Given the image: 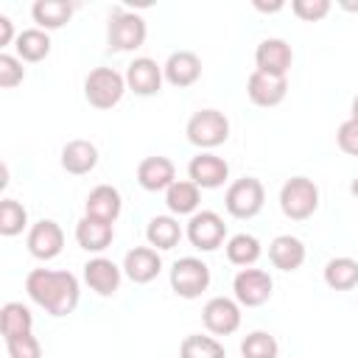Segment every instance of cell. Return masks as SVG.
Instances as JSON below:
<instances>
[{"label": "cell", "mask_w": 358, "mask_h": 358, "mask_svg": "<svg viewBox=\"0 0 358 358\" xmlns=\"http://www.w3.org/2000/svg\"><path fill=\"white\" fill-rule=\"evenodd\" d=\"M162 78H165L162 67H159L154 59H148V56H137V59L126 67V87H129L134 95H140V98L157 95L159 87H162Z\"/></svg>", "instance_id": "obj_15"}, {"label": "cell", "mask_w": 358, "mask_h": 358, "mask_svg": "<svg viewBox=\"0 0 358 358\" xmlns=\"http://www.w3.org/2000/svg\"><path fill=\"white\" fill-rule=\"evenodd\" d=\"M199 201H201V187L193 185L190 179H176L168 190H165V204L173 215H193L199 213Z\"/></svg>", "instance_id": "obj_24"}, {"label": "cell", "mask_w": 358, "mask_h": 358, "mask_svg": "<svg viewBox=\"0 0 358 358\" xmlns=\"http://www.w3.org/2000/svg\"><path fill=\"white\" fill-rule=\"evenodd\" d=\"M28 227V210L17 199H3L0 201V235L14 238Z\"/></svg>", "instance_id": "obj_32"}, {"label": "cell", "mask_w": 358, "mask_h": 358, "mask_svg": "<svg viewBox=\"0 0 358 358\" xmlns=\"http://www.w3.org/2000/svg\"><path fill=\"white\" fill-rule=\"evenodd\" d=\"M14 39H17V34H14V22H11L6 14H0V48L11 45Z\"/></svg>", "instance_id": "obj_38"}, {"label": "cell", "mask_w": 358, "mask_h": 358, "mask_svg": "<svg viewBox=\"0 0 358 358\" xmlns=\"http://www.w3.org/2000/svg\"><path fill=\"white\" fill-rule=\"evenodd\" d=\"M291 11L305 22H319L330 14V0H294Z\"/></svg>", "instance_id": "obj_36"}, {"label": "cell", "mask_w": 358, "mask_h": 358, "mask_svg": "<svg viewBox=\"0 0 358 358\" xmlns=\"http://www.w3.org/2000/svg\"><path fill=\"white\" fill-rule=\"evenodd\" d=\"M25 291L28 296L45 308L50 316H67L78 308V280L70 271H56V268H34L25 277Z\"/></svg>", "instance_id": "obj_1"}, {"label": "cell", "mask_w": 358, "mask_h": 358, "mask_svg": "<svg viewBox=\"0 0 358 358\" xmlns=\"http://www.w3.org/2000/svg\"><path fill=\"white\" fill-rule=\"evenodd\" d=\"M6 352L8 358H42V344L34 333H28L17 338H6Z\"/></svg>", "instance_id": "obj_35"}, {"label": "cell", "mask_w": 358, "mask_h": 358, "mask_svg": "<svg viewBox=\"0 0 358 358\" xmlns=\"http://www.w3.org/2000/svg\"><path fill=\"white\" fill-rule=\"evenodd\" d=\"M336 143H338V148H341L344 154L358 157V120L347 117V120L338 126V131H336Z\"/></svg>", "instance_id": "obj_37"}, {"label": "cell", "mask_w": 358, "mask_h": 358, "mask_svg": "<svg viewBox=\"0 0 358 358\" xmlns=\"http://www.w3.org/2000/svg\"><path fill=\"white\" fill-rule=\"evenodd\" d=\"M162 73H165V81L171 87H179V90L193 87L201 78V59L193 50H173L165 59Z\"/></svg>", "instance_id": "obj_18"}, {"label": "cell", "mask_w": 358, "mask_h": 358, "mask_svg": "<svg viewBox=\"0 0 358 358\" xmlns=\"http://www.w3.org/2000/svg\"><path fill=\"white\" fill-rule=\"evenodd\" d=\"M14 48H17V56L22 62H42L50 53V36L42 28H25L17 34Z\"/></svg>", "instance_id": "obj_29"}, {"label": "cell", "mask_w": 358, "mask_h": 358, "mask_svg": "<svg viewBox=\"0 0 358 358\" xmlns=\"http://www.w3.org/2000/svg\"><path fill=\"white\" fill-rule=\"evenodd\" d=\"M145 20L134 11H112L109 14V22H106V45L112 53H129V50H137L143 42H145Z\"/></svg>", "instance_id": "obj_4"}, {"label": "cell", "mask_w": 358, "mask_h": 358, "mask_svg": "<svg viewBox=\"0 0 358 358\" xmlns=\"http://www.w3.org/2000/svg\"><path fill=\"white\" fill-rule=\"evenodd\" d=\"M145 238H148V246H154L157 252H165L182 241V227L173 215H154L145 227Z\"/></svg>", "instance_id": "obj_26"}, {"label": "cell", "mask_w": 358, "mask_h": 358, "mask_svg": "<svg viewBox=\"0 0 358 358\" xmlns=\"http://www.w3.org/2000/svg\"><path fill=\"white\" fill-rule=\"evenodd\" d=\"M246 95L255 106H277L285 101L288 95V78L285 76H271L263 70H252V76L246 78Z\"/></svg>", "instance_id": "obj_11"}, {"label": "cell", "mask_w": 358, "mask_h": 358, "mask_svg": "<svg viewBox=\"0 0 358 358\" xmlns=\"http://www.w3.org/2000/svg\"><path fill=\"white\" fill-rule=\"evenodd\" d=\"M31 17H34L36 28H42V31H56V28H62V25L70 22V17H73V3H67V0H36V3L31 6Z\"/></svg>", "instance_id": "obj_25"}, {"label": "cell", "mask_w": 358, "mask_h": 358, "mask_svg": "<svg viewBox=\"0 0 358 358\" xmlns=\"http://www.w3.org/2000/svg\"><path fill=\"white\" fill-rule=\"evenodd\" d=\"M84 215L90 218H98V221H106V224H115L120 210H123V199H120V190L112 187V185H98L90 190L87 201H84Z\"/></svg>", "instance_id": "obj_20"}, {"label": "cell", "mask_w": 358, "mask_h": 358, "mask_svg": "<svg viewBox=\"0 0 358 358\" xmlns=\"http://www.w3.org/2000/svg\"><path fill=\"white\" fill-rule=\"evenodd\" d=\"M22 78H25L22 59L20 56H11V53H0V87L3 90H11V87L22 84Z\"/></svg>", "instance_id": "obj_34"}, {"label": "cell", "mask_w": 358, "mask_h": 358, "mask_svg": "<svg viewBox=\"0 0 358 358\" xmlns=\"http://www.w3.org/2000/svg\"><path fill=\"white\" fill-rule=\"evenodd\" d=\"M280 210L291 221H305L319 210V187L308 176H291L280 187Z\"/></svg>", "instance_id": "obj_3"}, {"label": "cell", "mask_w": 358, "mask_h": 358, "mask_svg": "<svg viewBox=\"0 0 358 358\" xmlns=\"http://www.w3.org/2000/svg\"><path fill=\"white\" fill-rule=\"evenodd\" d=\"M350 117H352V120H358V95L352 98V106H350Z\"/></svg>", "instance_id": "obj_41"}, {"label": "cell", "mask_w": 358, "mask_h": 358, "mask_svg": "<svg viewBox=\"0 0 358 358\" xmlns=\"http://www.w3.org/2000/svg\"><path fill=\"white\" fill-rule=\"evenodd\" d=\"M277 352H280V344L266 330H252L241 341V355L243 358H277Z\"/></svg>", "instance_id": "obj_33"}, {"label": "cell", "mask_w": 358, "mask_h": 358, "mask_svg": "<svg viewBox=\"0 0 358 358\" xmlns=\"http://www.w3.org/2000/svg\"><path fill=\"white\" fill-rule=\"evenodd\" d=\"M291 62H294V50L280 36H266L255 48V64H257L255 70H263V73H271V76H288Z\"/></svg>", "instance_id": "obj_13"}, {"label": "cell", "mask_w": 358, "mask_h": 358, "mask_svg": "<svg viewBox=\"0 0 358 358\" xmlns=\"http://www.w3.org/2000/svg\"><path fill=\"white\" fill-rule=\"evenodd\" d=\"M185 134L196 148L210 151V148H218L221 143L229 140V120L218 109H199L190 115Z\"/></svg>", "instance_id": "obj_5"}, {"label": "cell", "mask_w": 358, "mask_h": 358, "mask_svg": "<svg viewBox=\"0 0 358 358\" xmlns=\"http://www.w3.org/2000/svg\"><path fill=\"white\" fill-rule=\"evenodd\" d=\"M179 358H227V350L218 338L193 333L179 344Z\"/></svg>", "instance_id": "obj_31"}, {"label": "cell", "mask_w": 358, "mask_h": 358, "mask_svg": "<svg viewBox=\"0 0 358 358\" xmlns=\"http://www.w3.org/2000/svg\"><path fill=\"white\" fill-rule=\"evenodd\" d=\"M159 271H162V257L154 246H134L123 257V274L137 285L157 280Z\"/></svg>", "instance_id": "obj_17"}, {"label": "cell", "mask_w": 358, "mask_h": 358, "mask_svg": "<svg viewBox=\"0 0 358 358\" xmlns=\"http://www.w3.org/2000/svg\"><path fill=\"white\" fill-rule=\"evenodd\" d=\"M263 201H266V187L255 176L235 179L224 196V207L232 218H255L263 210Z\"/></svg>", "instance_id": "obj_7"}, {"label": "cell", "mask_w": 358, "mask_h": 358, "mask_svg": "<svg viewBox=\"0 0 358 358\" xmlns=\"http://www.w3.org/2000/svg\"><path fill=\"white\" fill-rule=\"evenodd\" d=\"M324 282L333 291H350L358 285V260L341 255V257H330L324 263Z\"/></svg>", "instance_id": "obj_28"}, {"label": "cell", "mask_w": 358, "mask_h": 358, "mask_svg": "<svg viewBox=\"0 0 358 358\" xmlns=\"http://www.w3.org/2000/svg\"><path fill=\"white\" fill-rule=\"evenodd\" d=\"M171 288L182 299H196L210 288V266L201 257H179L171 266Z\"/></svg>", "instance_id": "obj_6"}, {"label": "cell", "mask_w": 358, "mask_h": 358, "mask_svg": "<svg viewBox=\"0 0 358 358\" xmlns=\"http://www.w3.org/2000/svg\"><path fill=\"white\" fill-rule=\"evenodd\" d=\"M305 243L296 235H277L268 243V260L280 271H296L305 263Z\"/></svg>", "instance_id": "obj_22"}, {"label": "cell", "mask_w": 358, "mask_h": 358, "mask_svg": "<svg viewBox=\"0 0 358 358\" xmlns=\"http://www.w3.org/2000/svg\"><path fill=\"white\" fill-rule=\"evenodd\" d=\"M126 90V76H120L115 67H92L84 78V98L95 109L117 106Z\"/></svg>", "instance_id": "obj_2"}, {"label": "cell", "mask_w": 358, "mask_h": 358, "mask_svg": "<svg viewBox=\"0 0 358 358\" xmlns=\"http://www.w3.org/2000/svg\"><path fill=\"white\" fill-rule=\"evenodd\" d=\"M25 243H28V252L36 260H53L64 249V229L56 221L42 218L28 229V241Z\"/></svg>", "instance_id": "obj_14"}, {"label": "cell", "mask_w": 358, "mask_h": 358, "mask_svg": "<svg viewBox=\"0 0 358 358\" xmlns=\"http://www.w3.org/2000/svg\"><path fill=\"white\" fill-rule=\"evenodd\" d=\"M185 235L199 252H215L227 238V224L215 210H199L190 215Z\"/></svg>", "instance_id": "obj_8"}, {"label": "cell", "mask_w": 358, "mask_h": 358, "mask_svg": "<svg viewBox=\"0 0 358 358\" xmlns=\"http://www.w3.org/2000/svg\"><path fill=\"white\" fill-rule=\"evenodd\" d=\"M187 176L201 190H213V187H221L229 179V165H227L224 157H218L213 151H199L187 162Z\"/></svg>", "instance_id": "obj_12"}, {"label": "cell", "mask_w": 358, "mask_h": 358, "mask_svg": "<svg viewBox=\"0 0 358 358\" xmlns=\"http://www.w3.org/2000/svg\"><path fill=\"white\" fill-rule=\"evenodd\" d=\"M350 193H352V196H355V199H358V176H355V179H352V182H350Z\"/></svg>", "instance_id": "obj_42"}, {"label": "cell", "mask_w": 358, "mask_h": 358, "mask_svg": "<svg viewBox=\"0 0 358 358\" xmlns=\"http://www.w3.org/2000/svg\"><path fill=\"white\" fill-rule=\"evenodd\" d=\"M338 6L347 8V11H358V3H350V0H338Z\"/></svg>", "instance_id": "obj_40"}, {"label": "cell", "mask_w": 358, "mask_h": 358, "mask_svg": "<svg viewBox=\"0 0 358 358\" xmlns=\"http://www.w3.org/2000/svg\"><path fill=\"white\" fill-rule=\"evenodd\" d=\"M62 168L73 176H84L98 165V148L90 140H70L62 148Z\"/></svg>", "instance_id": "obj_23"}, {"label": "cell", "mask_w": 358, "mask_h": 358, "mask_svg": "<svg viewBox=\"0 0 358 358\" xmlns=\"http://www.w3.org/2000/svg\"><path fill=\"white\" fill-rule=\"evenodd\" d=\"M112 241H115V227L106 224V221H98V218L84 215V218L76 224V243H78L84 252L101 255L103 249H109Z\"/></svg>", "instance_id": "obj_21"}, {"label": "cell", "mask_w": 358, "mask_h": 358, "mask_svg": "<svg viewBox=\"0 0 358 358\" xmlns=\"http://www.w3.org/2000/svg\"><path fill=\"white\" fill-rule=\"evenodd\" d=\"M120 277H123V266H117L109 257H90L84 263V282L98 294V296H112L120 288Z\"/></svg>", "instance_id": "obj_16"}, {"label": "cell", "mask_w": 358, "mask_h": 358, "mask_svg": "<svg viewBox=\"0 0 358 358\" xmlns=\"http://www.w3.org/2000/svg\"><path fill=\"white\" fill-rule=\"evenodd\" d=\"M201 322L213 336H232L241 327V305L229 296H213L201 308Z\"/></svg>", "instance_id": "obj_10"}, {"label": "cell", "mask_w": 358, "mask_h": 358, "mask_svg": "<svg viewBox=\"0 0 358 358\" xmlns=\"http://www.w3.org/2000/svg\"><path fill=\"white\" fill-rule=\"evenodd\" d=\"M255 8L257 11H280L282 8V3L277 0V3H263V0H255Z\"/></svg>", "instance_id": "obj_39"}, {"label": "cell", "mask_w": 358, "mask_h": 358, "mask_svg": "<svg viewBox=\"0 0 358 358\" xmlns=\"http://www.w3.org/2000/svg\"><path fill=\"white\" fill-rule=\"evenodd\" d=\"M34 330V316L22 302H6L0 308V333L3 341L6 338H17V336H28Z\"/></svg>", "instance_id": "obj_27"}, {"label": "cell", "mask_w": 358, "mask_h": 358, "mask_svg": "<svg viewBox=\"0 0 358 358\" xmlns=\"http://www.w3.org/2000/svg\"><path fill=\"white\" fill-rule=\"evenodd\" d=\"M271 291H274V280L268 271L263 268H241L232 280V294L238 299V305H246V308H260L271 299Z\"/></svg>", "instance_id": "obj_9"}, {"label": "cell", "mask_w": 358, "mask_h": 358, "mask_svg": "<svg viewBox=\"0 0 358 358\" xmlns=\"http://www.w3.org/2000/svg\"><path fill=\"white\" fill-rule=\"evenodd\" d=\"M137 182L143 190L157 193V190H168L176 182V165L168 157H145L137 165Z\"/></svg>", "instance_id": "obj_19"}, {"label": "cell", "mask_w": 358, "mask_h": 358, "mask_svg": "<svg viewBox=\"0 0 358 358\" xmlns=\"http://www.w3.org/2000/svg\"><path fill=\"white\" fill-rule=\"evenodd\" d=\"M224 249H227V260L232 263V266H241V268H249V266H255L257 263V257H260V241L255 238V235H249V232H238V235H232L227 243H224Z\"/></svg>", "instance_id": "obj_30"}]
</instances>
